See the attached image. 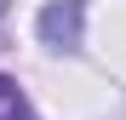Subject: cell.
Returning <instances> with one entry per match:
<instances>
[{"label": "cell", "instance_id": "1", "mask_svg": "<svg viewBox=\"0 0 126 120\" xmlns=\"http://www.w3.org/2000/svg\"><path fill=\"white\" fill-rule=\"evenodd\" d=\"M40 34L52 40V46H75L80 40V6L69 0V6H46L40 12Z\"/></svg>", "mask_w": 126, "mask_h": 120}, {"label": "cell", "instance_id": "2", "mask_svg": "<svg viewBox=\"0 0 126 120\" xmlns=\"http://www.w3.org/2000/svg\"><path fill=\"white\" fill-rule=\"evenodd\" d=\"M0 120H29L23 92H17V80H6V74H0Z\"/></svg>", "mask_w": 126, "mask_h": 120}]
</instances>
